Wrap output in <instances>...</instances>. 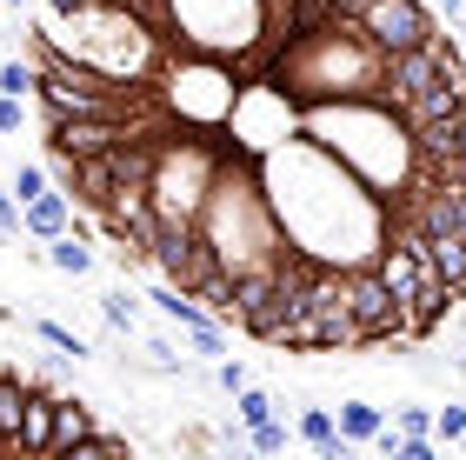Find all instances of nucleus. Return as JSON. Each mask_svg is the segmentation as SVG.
I'll list each match as a JSON object with an SVG mask.
<instances>
[{
	"mask_svg": "<svg viewBox=\"0 0 466 460\" xmlns=\"http://www.w3.org/2000/svg\"><path fill=\"white\" fill-rule=\"evenodd\" d=\"M40 167L80 227L280 353L466 307V60L427 0H27Z\"/></svg>",
	"mask_w": 466,
	"mask_h": 460,
	"instance_id": "nucleus-1",
	"label": "nucleus"
},
{
	"mask_svg": "<svg viewBox=\"0 0 466 460\" xmlns=\"http://www.w3.org/2000/svg\"><path fill=\"white\" fill-rule=\"evenodd\" d=\"M20 234L27 240H60V234H80V220L60 194H40L34 207H20Z\"/></svg>",
	"mask_w": 466,
	"mask_h": 460,
	"instance_id": "nucleus-2",
	"label": "nucleus"
},
{
	"mask_svg": "<svg viewBox=\"0 0 466 460\" xmlns=\"http://www.w3.org/2000/svg\"><path fill=\"white\" fill-rule=\"evenodd\" d=\"M87 434H100V421H94V407L80 401V394H60V407H54V454H67V447H80Z\"/></svg>",
	"mask_w": 466,
	"mask_h": 460,
	"instance_id": "nucleus-3",
	"label": "nucleus"
},
{
	"mask_svg": "<svg viewBox=\"0 0 466 460\" xmlns=\"http://www.w3.org/2000/svg\"><path fill=\"white\" fill-rule=\"evenodd\" d=\"M333 427H340V441H353V447H373V441H380V427H387V414H380L373 401H340Z\"/></svg>",
	"mask_w": 466,
	"mask_h": 460,
	"instance_id": "nucleus-4",
	"label": "nucleus"
},
{
	"mask_svg": "<svg viewBox=\"0 0 466 460\" xmlns=\"http://www.w3.org/2000/svg\"><path fill=\"white\" fill-rule=\"evenodd\" d=\"M293 434H300V441L313 447V454H333V447H340V427H333V407H300V414H293Z\"/></svg>",
	"mask_w": 466,
	"mask_h": 460,
	"instance_id": "nucleus-5",
	"label": "nucleus"
},
{
	"mask_svg": "<svg viewBox=\"0 0 466 460\" xmlns=\"http://www.w3.org/2000/svg\"><path fill=\"white\" fill-rule=\"evenodd\" d=\"M40 261H47L54 267V274H94V247L87 240H80V234H60V240H47V254H40Z\"/></svg>",
	"mask_w": 466,
	"mask_h": 460,
	"instance_id": "nucleus-6",
	"label": "nucleus"
},
{
	"mask_svg": "<svg viewBox=\"0 0 466 460\" xmlns=\"http://www.w3.org/2000/svg\"><path fill=\"white\" fill-rule=\"evenodd\" d=\"M7 194H14V207H34L40 194H54L47 167H40V160H20V167H14V180H7Z\"/></svg>",
	"mask_w": 466,
	"mask_h": 460,
	"instance_id": "nucleus-7",
	"label": "nucleus"
},
{
	"mask_svg": "<svg viewBox=\"0 0 466 460\" xmlns=\"http://www.w3.org/2000/svg\"><path fill=\"white\" fill-rule=\"evenodd\" d=\"M233 414H240V427H267V421H280V401L267 387H247V394H233Z\"/></svg>",
	"mask_w": 466,
	"mask_h": 460,
	"instance_id": "nucleus-8",
	"label": "nucleus"
},
{
	"mask_svg": "<svg viewBox=\"0 0 466 460\" xmlns=\"http://www.w3.org/2000/svg\"><path fill=\"white\" fill-rule=\"evenodd\" d=\"M34 333H40V341H47V347H60V353H67V361H87V341H80V333L74 327H60V321H34Z\"/></svg>",
	"mask_w": 466,
	"mask_h": 460,
	"instance_id": "nucleus-9",
	"label": "nucleus"
},
{
	"mask_svg": "<svg viewBox=\"0 0 466 460\" xmlns=\"http://www.w3.org/2000/svg\"><path fill=\"white\" fill-rule=\"evenodd\" d=\"M247 454H253V460H273V454H287V421L247 427Z\"/></svg>",
	"mask_w": 466,
	"mask_h": 460,
	"instance_id": "nucleus-10",
	"label": "nucleus"
},
{
	"mask_svg": "<svg viewBox=\"0 0 466 460\" xmlns=\"http://www.w3.org/2000/svg\"><path fill=\"white\" fill-rule=\"evenodd\" d=\"M466 441V407H440L433 414V447H460Z\"/></svg>",
	"mask_w": 466,
	"mask_h": 460,
	"instance_id": "nucleus-11",
	"label": "nucleus"
},
{
	"mask_svg": "<svg viewBox=\"0 0 466 460\" xmlns=\"http://www.w3.org/2000/svg\"><path fill=\"white\" fill-rule=\"evenodd\" d=\"M393 434H400V441H433V414L427 407H400L393 414Z\"/></svg>",
	"mask_w": 466,
	"mask_h": 460,
	"instance_id": "nucleus-12",
	"label": "nucleus"
},
{
	"mask_svg": "<svg viewBox=\"0 0 466 460\" xmlns=\"http://www.w3.org/2000/svg\"><path fill=\"white\" fill-rule=\"evenodd\" d=\"M100 313H107V321L127 333V327H140V307L134 301H127V294H107V301H100Z\"/></svg>",
	"mask_w": 466,
	"mask_h": 460,
	"instance_id": "nucleus-13",
	"label": "nucleus"
},
{
	"mask_svg": "<svg viewBox=\"0 0 466 460\" xmlns=\"http://www.w3.org/2000/svg\"><path fill=\"white\" fill-rule=\"evenodd\" d=\"M27 120H34V107H27V100H0V140H7V134H20Z\"/></svg>",
	"mask_w": 466,
	"mask_h": 460,
	"instance_id": "nucleus-14",
	"label": "nucleus"
},
{
	"mask_svg": "<svg viewBox=\"0 0 466 460\" xmlns=\"http://www.w3.org/2000/svg\"><path fill=\"white\" fill-rule=\"evenodd\" d=\"M214 381H220V394H247V387H253L240 361H214Z\"/></svg>",
	"mask_w": 466,
	"mask_h": 460,
	"instance_id": "nucleus-15",
	"label": "nucleus"
},
{
	"mask_svg": "<svg viewBox=\"0 0 466 460\" xmlns=\"http://www.w3.org/2000/svg\"><path fill=\"white\" fill-rule=\"evenodd\" d=\"M0 234H20V207L7 194V180H0Z\"/></svg>",
	"mask_w": 466,
	"mask_h": 460,
	"instance_id": "nucleus-16",
	"label": "nucleus"
},
{
	"mask_svg": "<svg viewBox=\"0 0 466 460\" xmlns=\"http://www.w3.org/2000/svg\"><path fill=\"white\" fill-rule=\"evenodd\" d=\"M0 7H14V14H20V7H27V0H0Z\"/></svg>",
	"mask_w": 466,
	"mask_h": 460,
	"instance_id": "nucleus-17",
	"label": "nucleus"
},
{
	"mask_svg": "<svg viewBox=\"0 0 466 460\" xmlns=\"http://www.w3.org/2000/svg\"><path fill=\"white\" fill-rule=\"evenodd\" d=\"M460 373H466V347H460Z\"/></svg>",
	"mask_w": 466,
	"mask_h": 460,
	"instance_id": "nucleus-18",
	"label": "nucleus"
},
{
	"mask_svg": "<svg viewBox=\"0 0 466 460\" xmlns=\"http://www.w3.org/2000/svg\"><path fill=\"white\" fill-rule=\"evenodd\" d=\"M453 460H466V441H460V454H453Z\"/></svg>",
	"mask_w": 466,
	"mask_h": 460,
	"instance_id": "nucleus-19",
	"label": "nucleus"
}]
</instances>
